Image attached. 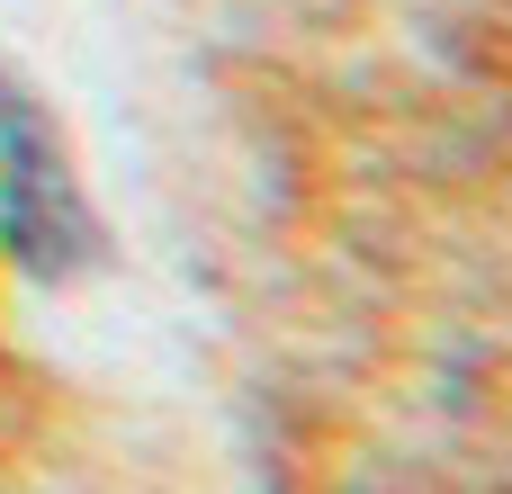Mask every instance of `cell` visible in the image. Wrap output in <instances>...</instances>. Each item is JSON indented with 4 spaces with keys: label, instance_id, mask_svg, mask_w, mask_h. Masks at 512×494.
<instances>
[{
    "label": "cell",
    "instance_id": "6da1fadb",
    "mask_svg": "<svg viewBox=\"0 0 512 494\" xmlns=\"http://www.w3.org/2000/svg\"><path fill=\"white\" fill-rule=\"evenodd\" d=\"M0 162H9V243L36 270H63L81 252V207H72V171L45 135V117L27 99H9L0 81Z\"/></svg>",
    "mask_w": 512,
    "mask_h": 494
}]
</instances>
